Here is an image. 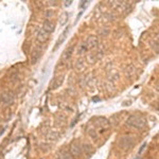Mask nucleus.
I'll return each instance as SVG.
<instances>
[{"label":"nucleus","mask_w":159,"mask_h":159,"mask_svg":"<svg viewBox=\"0 0 159 159\" xmlns=\"http://www.w3.org/2000/svg\"><path fill=\"white\" fill-rule=\"evenodd\" d=\"M127 124L136 129H142L145 125V121L143 118L139 116H131L127 120Z\"/></svg>","instance_id":"1"},{"label":"nucleus","mask_w":159,"mask_h":159,"mask_svg":"<svg viewBox=\"0 0 159 159\" xmlns=\"http://www.w3.org/2000/svg\"><path fill=\"white\" fill-rule=\"evenodd\" d=\"M2 102L4 103L6 105H9V104H12L13 101H14V95H13V92L11 91H6L2 93Z\"/></svg>","instance_id":"2"},{"label":"nucleus","mask_w":159,"mask_h":159,"mask_svg":"<svg viewBox=\"0 0 159 159\" xmlns=\"http://www.w3.org/2000/svg\"><path fill=\"white\" fill-rule=\"evenodd\" d=\"M43 30L45 32H47L48 34H50L51 32L54 31V24L51 22L50 20H46V21L44 22V26H43Z\"/></svg>","instance_id":"3"},{"label":"nucleus","mask_w":159,"mask_h":159,"mask_svg":"<svg viewBox=\"0 0 159 159\" xmlns=\"http://www.w3.org/2000/svg\"><path fill=\"white\" fill-rule=\"evenodd\" d=\"M48 38H49V34L47 33V32H45V31L41 29V30L38 32V35H37V39H38V41H40V43H45Z\"/></svg>","instance_id":"4"},{"label":"nucleus","mask_w":159,"mask_h":159,"mask_svg":"<svg viewBox=\"0 0 159 159\" xmlns=\"http://www.w3.org/2000/svg\"><path fill=\"white\" fill-rule=\"evenodd\" d=\"M72 51H73V47H71V48H69V49H67V50H65V52L63 53V59H64V62L68 61V59L71 57Z\"/></svg>","instance_id":"5"},{"label":"nucleus","mask_w":159,"mask_h":159,"mask_svg":"<svg viewBox=\"0 0 159 159\" xmlns=\"http://www.w3.org/2000/svg\"><path fill=\"white\" fill-rule=\"evenodd\" d=\"M63 83V77H58L55 81V84H54V87H58Z\"/></svg>","instance_id":"6"},{"label":"nucleus","mask_w":159,"mask_h":159,"mask_svg":"<svg viewBox=\"0 0 159 159\" xmlns=\"http://www.w3.org/2000/svg\"><path fill=\"white\" fill-rule=\"evenodd\" d=\"M67 17H68V14H67V13H64V14H63V20H61V21H59L62 24V25H64L65 22H66L68 20Z\"/></svg>","instance_id":"7"}]
</instances>
